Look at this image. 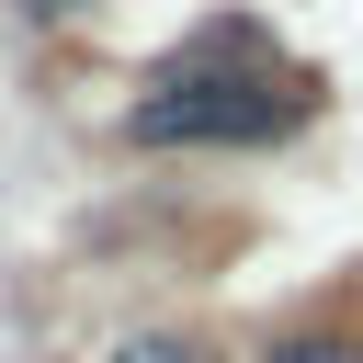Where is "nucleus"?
Segmentation results:
<instances>
[{
    "instance_id": "nucleus-2",
    "label": "nucleus",
    "mask_w": 363,
    "mask_h": 363,
    "mask_svg": "<svg viewBox=\"0 0 363 363\" xmlns=\"http://www.w3.org/2000/svg\"><path fill=\"white\" fill-rule=\"evenodd\" d=\"M113 363H216V352L182 340V329H136V340H113Z\"/></svg>"
},
{
    "instance_id": "nucleus-3",
    "label": "nucleus",
    "mask_w": 363,
    "mask_h": 363,
    "mask_svg": "<svg viewBox=\"0 0 363 363\" xmlns=\"http://www.w3.org/2000/svg\"><path fill=\"white\" fill-rule=\"evenodd\" d=\"M261 363H363V352H352V340H329V329H295V340H272Z\"/></svg>"
},
{
    "instance_id": "nucleus-1",
    "label": "nucleus",
    "mask_w": 363,
    "mask_h": 363,
    "mask_svg": "<svg viewBox=\"0 0 363 363\" xmlns=\"http://www.w3.org/2000/svg\"><path fill=\"white\" fill-rule=\"evenodd\" d=\"M306 113H318V79L284 68L261 23H204L170 45V68L125 113V136L136 147H284Z\"/></svg>"
}]
</instances>
